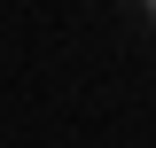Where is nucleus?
Masks as SVG:
<instances>
[{
  "mask_svg": "<svg viewBox=\"0 0 156 148\" xmlns=\"http://www.w3.org/2000/svg\"><path fill=\"white\" fill-rule=\"evenodd\" d=\"M140 8H148V16H156V0H140Z\"/></svg>",
  "mask_w": 156,
  "mask_h": 148,
  "instance_id": "nucleus-2",
  "label": "nucleus"
},
{
  "mask_svg": "<svg viewBox=\"0 0 156 148\" xmlns=\"http://www.w3.org/2000/svg\"><path fill=\"white\" fill-rule=\"evenodd\" d=\"M109 8H140V0H109Z\"/></svg>",
  "mask_w": 156,
  "mask_h": 148,
  "instance_id": "nucleus-1",
  "label": "nucleus"
}]
</instances>
